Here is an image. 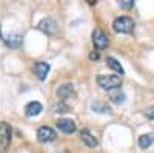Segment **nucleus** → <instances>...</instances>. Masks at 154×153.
Wrapping results in <instances>:
<instances>
[{
  "label": "nucleus",
  "mask_w": 154,
  "mask_h": 153,
  "mask_svg": "<svg viewBox=\"0 0 154 153\" xmlns=\"http://www.w3.org/2000/svg\"><path fill=\"white\" fill-rule=\"evenodd\" d=\"M97 85L106 91H114L122 85V78L114 74H100L97 78Z\"/></svg>",
  "instance_id": "obj_1"
},
{
  "label": "nucleus",
  "mask_w": 154,
  "mask_h": 153,
  "mask_svg": "<svg viewBox=\"0 0 154 153\" xmlns=\"http://www.w3.org/2000/svg\"><path fill=\"white\" fill-rule=\"evenodd\" d=\"M112 28L116 33H120V34H130L134 30V20L128 16H122L117 17L112 22Z\"/></svg>",
  "instance_id": "obj_2"
},
{
  "label": "nucleus",
  "mask_w": 154,
  "mask_h": 153,
  "mask_svg": "<svg viewBox=\"0 0 154 153\" xmlns=\"http://www.w3.org/2000/svg\"><path fill=\"white\" fill-rule=\"evenodd\" d=\"M56 138H57V135H56V132L51 129V127L43 125V127H40V129L37 130V141L38 142H43V144L53 142Z\"/></svg>",
  "instance_id": "obj_3"
},
{
  "label": "nucleus",
  "mask_w": 154,
  "mask_h": 153,
  "mask_svg": "<svg viewBox=\"0 0 154 153\" xmlns=\"http://www.w3.org/2000/svg\"><path fill=\"white\" fill-rule=\"evenodd\" d=\"M37 28L40 30V31H43L45 34H48V36H53V34H56V33H57L59 25H57V22H56L54 19L46 17V19H43L40 23L37 25Z\"/></svg>",
  "instance_id": "obj_4"
},
{
  "label": "nucleus",
  "mask_w": 154,
  "mask_h": 153,
  "mask_svg": "<svg viewBox=\"0 0 154 153\" xmlns=\"http://www.w3.org/2000/svg\"><path fill=\"white\" fill-rule=\"evenodd\" d=\"M57 129L63 133H66V135H72L75 130H77V127H75V122L69 118H60L57 121Z\"/></svg>",
  "instance_id": "obj_5"
},
{
  "label": "nucleus",
  "mask_w": 154,
  "mask_h": 153,
  "mask_svg": "<svg viewBox=\"0 0 154 153\" xmlns=\"http://www.w3.org/2000/svg\"><path fill=\"white\" fill-rule=\"evenodd\" d=\"M57 96L63 102L71 99V97H75V88H74V85L72 84H63V85H60L57 88Z\"/></svg>",
  "instance_id": "obj_6"
},
{
  "label": "nucleus",
  "mask_w": 154,
  "mask_h": 153,
  "mask_svg": "<svg viewBox=\"0 0 154 153\" xmlns=\"http://www.w3.org/2000/svg\"><path fill=\"white\" fill-rule=\"evenodd\" d=\"M93 43L97 49H105L108 46V37L102 30H94L93 31Z\"/></svg>",
  "instance_id": "obj_7"
},
{
  "label": "nucleus",
  "mask_w": 154,
  "mask_h": 153,
  "mask_svg": "<svg viewBox=\"0 0 154 153\" xmlns=\"http://www.w3.org/2000/svg\"><path fill=\"white\" fill-rule=\"evenodd\" d=\"M49 70H51V67L48 62H37L34 65V73L38 78V81H45L49 74Z\"/></svg>",
  "instance_id": "obj_8"
},
{
  "label": "nucleus",
  "mask_w": 154,
  "mask_h": 153,
  "mask_svg": "<svg viewBox=\"0 0 154 153\" xmlns=\"http://www.w3.org/2000/svg\"><path fill=\"white\" fill-rule=\"evenodd\" d=\"M42 104L40 102H37V100H32V102H29V104L25 107V114H26L28 118H34V116H37V114H40L42 113Z\"/></svg>",
  "instance_id": "obj_9"
},
{
  "label": "nucleus",
  "mask_w": 154,
  "mask_h": 153,
  "mask_svg": "<svg viewBox=\"0 0 154 153\" xmlns=\"http://www.w3.org/2000/svg\"><path fill=\"white\" fill-rule=\"evenodd\" d=\"M91 110L94 113H99V114H109L111 113V107L102 100H94L91 104Z\"/></svg>",
  "instance_id": "obj_10"
},
{
  "label": "nucleus",
  "mask_w": 154,
  "mask_h": 153,
  "mask_svg": "<svg viewBox=\"0 0 154 153\" xmlns=\"http://www.w3.org/2000/svg\"><path fill=\"white\" fill-rule=\"evenodd\" d=\"M9 142H11V127L6 122H2V150H6Z\"/></svg>",
  "instance_id": "obj_11"
},
{
  "label": "nucleus",
  "mask_w": 154,
  "mask_h": 153,
  "mask_svg": "<svg viewBox=\"0 0 154 153\" xmlns=\"http://www.w3.org/2000/svg\"><path fill=\"white\" fill-rule=\"evenodd\" d=\"M80 138H82L83 144H86L88 147H97V144H99V141L94 138V135L89 130H82L80 132Z\"/></svg>",
  "instance_id": "obj_12"
},
{
  "label": "nucleus",
  "mask_w": 154,
  "mask_h": 153,
  "mask_svg": "<svg viewBox=\"0 0 154 153\" xmlns=\"http://www.w3.org/2000/svg\"><path fill=\"white\" fill-rule=\"evenodd\" d=\"M5 43L9 46V48H17L20 45V40H22V36L20 34H9V36H5Z\"/></svg>",
  "instance_id": "obj_13"
},
{
  "label": "nucleus",
  "mask_w": 154,
  "mask_h": 153,
  "mask_svg": "<svg viewBox=\"0 0 154 153\" xmlns=\"http://www.w3.org/2000/svg\"><path fill=\"white\" fill-rule=\"evenodd\" d=\"M106 63H108V67L112 68L116 73H119V74H122V76L125 74V70H123V67H122V63L116 59V57H111V56H109V57L106 59Z\"/></svg>",
  "instance_id": "obj_14"
},
{
  "label": "nucleus",
  "mask_w": 154,
  "mask_h": 153,
  "mask_svg": "<svg viewBox=\"0 0 154 153\" xmlns=\"http://www.w3.org/2000/svg\"><path fill=\"white\" fill-rule=\"evenodd\" d=\"M109 99L114 102V104H123V102L126 100V96L122 90H114L109 96Z\"/></svg>",
  "instance_id": "obj_15"
},
{
  "label": "nucleus",
  "mask_w": 154,
  "mask_h": 153,
  "mask_svg": "<svg viewBox=\"0 0 154 153\" xmlns=\"http://www.w3.org/2000/svg\"><path fill=\"white\" fill-rule=\"evenodd\" d=\"M152 135H149V133H146V135H142V136H140L139 138V147L140 148H148L151 144H152Z\"/></svg>",
  "instance_id": "obj_16"
},
{
  "label": "nucleus",
  "mask_w": 154,
  "mask_h": 153,
  "mask_svg": "<svg viewBox=\"0 0 154 153\" xmlns=\"http://www.w3.org/2000/svg\"><path fill=\"white\" fill-rule=\"evenodd\" d=\"M54 111L56 113H63V111H68V105L63 104V100H60L59 104L54 105Z\"/></svg>",
  "instance_id": "obj_17"
},
{
  "label": "nucleus",
  "mask_w": 154,
  "mask_h": 153,
  "mask_svg": "<svg viewBox=\"0 0 154 153\" xmlns=\"http://www.w3.org/2000/svg\"><path fill=\"white\" fill-rule=\"evenodd\" d=\"M119 6L123 8V9H130V8L134 6V2H133V0H120V2H119Z\"/></svg>",
  "instance_id": "obj_18"
},
{
  "label": "nucleus",
  "mask_w": 154,
  "mask_h": 153,
  "mask_svg": "<svg viewBox=\"0 0 154 153\" xmlns=\"http://www.w3.org/2000/svg\"><path fill=\"white\" fill-rule=\"evenodd\" d=\"M145 116H146L148 119L154 121V105H152V107H148V108L145 110Z\"/></svg>",
  "instance_id": "obj_19"
},
{
  "label": "nucleus",
  "mask_w": 154,
  "mask_h": 153,
  "mask_svg": "<svg viewBox=\"0 0 154 153\" xmlns=\"http://www.w3.org/2000/svg\"><path fill=\"white\" fill-rule=\"evenodd\" d=\"M99 57H100V54L97 53V51H93V53L89 54V59H91V60H97Z\"/></svg>",
  "instance_id": "obj_20"
}]
</instances>
